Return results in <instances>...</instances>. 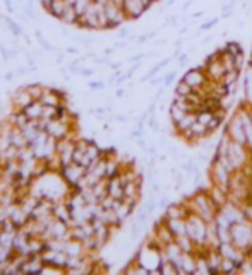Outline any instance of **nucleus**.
<instances>
[{
    "instance_id": "obj_18",
    "label": "nucleus",
    "mask_w": 252,
    "mask_h": 275,
    "mask_svg": "<svg viewBox=\"0 0 252 275\" xmlns=\"http://www.w3.org/2000/svg\"><path fill=\"white\" fill-rule=\"evenodd\" d=\"M29 121H31V119L24 114V110H17V112L12 115L11 124H12L14 127H19V129H23V127H24Z\"/></svg>"
},
{
    "instance_id": "obj_36",
    "label": "nucleus",
    "mask_w": 252,
    "mask_h": 275,
    "mask_svg": "<svg viewBox=\"0 0 252 275\" xmlns=\"http://www.w3.org/2000/svg\"><path fill=\"white\" fill-rule=\"evenodd\" d=\"M93 2H96V4H101V6H107V4H108V0H93Z\"/></svg>"
},
{
    "instance_id": "obj_15",
    "label": "nucleus",
    "mask_w": 252,
    "mask_h": 275,
    "mask_svg": "<svg viewBox=\"0 0 252 275\" xmlns=\"http://www.w3.org/2000/svg\"><path fill=\"white\" fill-rule=\"evenodd\" d=\"M43 109H45V105H43L39 100H34L33 104L24 109V114L28 115L29 119H41L43 117Z\"/></svg>"
},
{
    "instance_id": "obj_30",
    "label": "nucleus",
    "mask_w": 252,
    "mask_h": 275,
    "mask_svg": "<svg viewBox=\"0 0 252 275\" xmlns=\"http://www.w3.org/2000/svg\"><path fill=\"white\" fill-rule=\"evenodd\" d=\"M4 4H6V7H7V11H9V12H14V7H12V2H11V0H4Z\"/></svg>"
},
{
    "instance_id": "obj_5",
    "label": "nucleus",
    "mask_w": 252,
    "mask_h": 275,
    "mask_svg": "<svg viewBox=\"0 0 252 275\" xmlns=\"http://www.w3.org/2000/svg\"><path fill=\"white\" fill-rule=\"evenodd\" d=\"M105 12H107L108 28H117V26H120L123 21L129 19L127 14H125V11H123V7L113 4L112 0H108V4L105 6Z\"/></svg>"
},
{
    "instance_id": "obj_31",
    "label": "nucleus",
    "mask_w": 252,
    "mask_h": 275,
    "mask_svg": "<svg viewBox=\"0 0 252 275\" xmlns=\"http://www.w3.org/2000/svg\"><path fill=\"white\" fill-rule=\"evenodd\" d=\"M79 73H81L82 76H91V74H93V69H79Z\"/></svg>"
},
{
    "instance_id": "obj_34",
    "label": "nucleus",
    "mask_w": 252,
    "mask_h": 275,
    "mask_svg": "<svg viewBox=\"0 0 252 275\" xmlns=\"http://www.w3.org/2000/svg\"><path fill=\"white\" fill-rule=\"evenodd\" d=\"M245 215L249 217V219H252V207H247V208H245Z\"/></svg>"
},
{
    "instance_id": "obj_32",
    "label": "nucleus",
    "mask_w": 252,
    "mask_h": 275,
    "mask_svg": "<svg viewBox=\"0 0 252 275\" xmlns=\"http://www.w3.org/2000/svg\"><path fill=\"white\" fill-rule=\"evenodd\" d=\"M16 57H17V50H16V48L9 50V59H16Z\"/></svg>"
},
{
    "instance_id": "obj_28",
    "label": "nucleus",
    "mask_w": 252,
    "mask_h": 275,
    "mask_svg": "<svg viewBox=\"0 0 252 275\" xmlns=\"http://www.w3.org/2000/svg\"><path fill=\"white\" fill-rule=\"evenodd\" d=\"M247 96H249V100L252 101V79H250V73H249V76H247Z\"/></svg>"
},
{
    "instance_id": "obj_29",
    "label": "nucleus",
    "mask_w": 252,
    "mask_h": 275,
    "mask_svg": "<svg viewBox=\"0 0 252 275\" xmlns=\"http://www.w3.org/2000/svg\"><path fill=\"white\" fill-rule=\"evenodd\" d=\"M0 52H2L4 60H9V50L6 48V45H0Z\"/></svg>"
},
{
    "instance_id": "obj_35",
    "label": "nucleus",
    "mask_w": 252,
    "mask_h": 275,
    "mask_svg": "<svg viewBox=\"0 0 252 275\" xmlns=\"http://www.w3.org/2000/svg\"><path fill=\"white\" fill-rule=\"evenodd\" d=\"M175 78V74H168V76H166V79H165V81H166V84H170L172 83V79H174Z\"/></svg>"
},
{
    "instance_id": "obj_41",
    "label": "nucleus",
    "mask_w": 252,
    "mask_h": 275,
    "mask_svg": "<svg viewBox=\"0 0 252 275\" xmlns=\"http://www.w3.org/2000/svg\"><path fill=\"white\" fill-rule=\"evenodd\" d=\"M65 2H67L69 6H74V2H76V0H65Z\"/></svg>"
},
{
    "instance_id": "obj_10",
    "label": "nucleus",
    "mask_w": 252,
    "mask_h": 275,
    "mask_svg": "<svg viewBox=\"0 0 252 275\" xmlns=\"http://www.w3.org/2000/svg\"><path fill=\"white\" fill-rule=\"evenodd\" d=\"M123 188H125V184L120 179V176L108 179V196L115 199H123Z\"/></svg>"
},
{
    "instance_id": "obj_37",
    "label": "nucleus",
    "mask_w": 252,
    "mask_h": 275,
    "mask_svg": "<svg viewBox=\"0 0 252 275\" xmlns=\"http://www.w3.org/2000/svg\"><path fill=\"white\" fill-rule=\"evenodd\" d=\"M67 52H69V54H77V48H74V47H69V48H67Z\"/></svg>"
},
{
    "instance_id": "obj_26",
    "label": "nucleus",
    "mask_w": 252,
    "mask_h": 275,
    "mask_svg": "<svg viewBox=\"0 0 252 275\" xmlns=\"http://www.w3.org/2000/svg\"><path fill=\"white\" fill-rule=\"evenodd\" d=\"M36 38H38V43H39V45H41L43 48H45V50H54V48H55V47H52L45 38H43L41 31H36Z\"/></svg>"
},
{
    "instance_id": "obj_27",
    "label": "nucleus",
    "mask_w": 252,
    "mask_h": 275,
    "mask_svg": "<svg viewBox=\"0 0 252 275\" xmlns=\"http://www.w3.org/2000/svg\"><path fill=\"white\" fill-rule=\"evenodd\" d=\"M244 127H245V138L249 141V145L252 146V122L250 121H245L244 122Z\"/></svg>"
},
{
    "instance_id": "obj_17",
    "label": "nucleus",
    "mask_w": 252,
    "mask_h": 275,
    "mask_svg": "<svg viewBox=\"0 0 252 275\" xmlns=\"http://www.w3.org/2000/svg\"><path fill=\"white\" fill-rule=\"evenodd\" d=\"M60 21L65 24H77L79 23V14L76 12L74 6H67L64 11V14L60 16Z\"/></svg>"
},
{
    "instance_id": "obj_2",
    "label": "nucleus",
    "mask_w": 252,
    "mask_h": 275,
    "mask_svg": "<svg viewBox=\"0 0 252 275\" xmlns=\"http://www.w3.org/2000/svg\"><path fill=\"white\" fill-rule=\"evenodd\" d=\"M86 172H88V168L79 165V163H76V162H72V163H69V165L60 168L62 179H64V183L69 184L70 189H76V186L79 184V181L86 176Z\"/></svg>"
},
{
    "instance_id": "obj_16",
    "label": "nucleus",
    "mask_w": 252,
    "mask_h": 275,
    "mask_svg": "<svg viewBox=\"0 0 252 275\" xmlns=\"http://www.w3.org/2000/svg\"><path fill=\"white\" fill-rule=\"evenodd\" d=\"M67 6H69V4L65 2V0H52L47 11L50 12L54 17H57V19H60V16L64 14V11H65V7H67Z\"/></svg>"
},
{
    "instance_id": "obj_21",
    "label": "nucleus",
    "mask_w": 252,
    "mask_h": 275,
    "mask_svg": "<svg viewBox=\"0 0 252 275\" xmlns=\"http://www.w3.org/2000/svg\"><path fill=\"white\" fill-rule=\"evenodd\" d=\"M60 115V107H45L43 109V121H54V119H59Z\"/></svg>"
},
{
    "instance_id": "obj_20",
    "label": "nucleus",
    "mask_w": 252,
    "mask_h": 275,
    "mask_svg": "<svg viewBox=\"0 0 252 275\" xmlns=\"http://www.w3.org/2000/svg\"><path fill=\"white\" fill-rule=\"evenodd\" d=\"M26 90H28L31 93V96H33L34 100H39V96L43 95V91H45V86L39 83H31L26 86Z\"/></svg>"
},
{
    "instance_id": "obj_40",
    "label": "nucleus",
    "mask_w": 252,
    "mask_h": 275,
    "mask_svg": "<svg viewBox=\"0 0 252 275\" xmlns=\"http://www.w3.org/2000/svg\"><path fill=\"white\" fill-rule=\"evenodd\" d=\"M120 37H127V29H122V31H120Z\"/></svg>"
},
{
    "instance_id": "obj_38",
    "label": "nucleus",
    "mask_w": 252,
    "mask_h": 275,
    "mask_svg": "<svg viewBox=\"0 0 252 275\" xmlns=\"http://www.w3.org/2000/svg\"><path fill=\"white\" fill-rule=\"evenodd\" d=\"M90 86H91V88H103V84H100V83H91Z\"/></svg>"
},
{
    "instance_id": "obj_12",
    "label": "nucleus",
    "mask_w": 252,
    "mask_h": 275,
    "mask_svg": "<svg viewBox=\"0 0 252 275\" xmlns=\"http://www.w3.org/2000/svg\"><path fill=\"white\" fill-rule=\"evenodd\" d=\"M230 134H232V138L237 141V143H240V145L244 143V141L247 140V138H245V127H244V122H240L238 119H235L232 126H230Z\"/></svg>"
},
{
    "instance_id": "obj_1",
    "label": "nucleus",
    "mask_w": 252,
    "mask_h": 275,
    "mask_svg": "<svg viewBox=\"0 0 252 275\" xmlns=\"http://www.w3.org/2000/svg\"><path fill=\"white\" fill-rule=\"evenodd\" d=\"M77 24L81 26V28H88V29L108 28V19H107V12H105V6L91 2L90 7L84 11V14L79 17Z\"/></svg>"
},
{
    "instance_id": "obj_24",
    "label": "nucleus",
    "mask_w": 252,
    "mask_h": 275,
    "mask_svg": "<svg viewBox=\"0 0 252 275\" xmlns=\"http://www.w3.org/2000/svg\"><path fill=\"white\" fill-rule=\"evenodd\" d=\"M6 23H7V26H9V29H11L12 33H14V37H19V35L23 33V29H21L19 26H17L12 19H9V17H6Z\"/></svg>"
},
{
    "instance_id": "obj_3",
    "label": "nucleus",
    "mask_w": 252,
    "mask_h": 275,
    "mask_svg": "<svg viewBox=\"0 0 252 275\" xmlns=\"http://www.w3.org/2000/svg\"><path fill=\"white\" fill-rule=\"evenodd\" d=\"M230 236H232L233 243L237 245V248H247L252 245V229H247L244 225V222H237L232 225L230 229Z\"/></svg>"
},
{
    "instance_id": "obj_23",
    "label": "nucleus",
    "mask_w": 252,
    "mask_h": 275,
    "mask_svg": "<svg viewBox=\"0 0 252 275\" xmlns=\"http://www.w3.org/2000/svg\"><path fill=\"white\" fill-rule=\"evenodd\" d=\"M191 93H194V88H192V86H189V84L185 83V81L180 83V84H179V88H177V95L185 96V95H191Z\"/></svg>"
},
{
    "instance_id": "obj_4",
    "label": "nucleus",
    "mask_w": 252,
    "mask_h": 275,
    "mask_svg": "<svg viewBox=\"0 0 252 275\" xmlns=\"http://www.w3.org/2000/svg\"><path fill=\"white\" fill-rule=\"evenodd\" d=\"M70 131H72V126L60 119H54V121H47L45 124V132L48 136L55 138L57 141L59 140H64V138H69Z\"/></svg>"
},
{
    "instance_id": "obj_11",
    "label": "nucleus",
    "mask_w": 252,
    "mask_h": 275,
    "mask_svg": "<svg viewBox=\"0 0 252 275\" xmlns=\"http://www.w3.org/2000/svg\"><path fill=\"white\" fill-rule=\"evenodd\" d=\"M64 251L67 253V256H82L86 255V250H84L82 241H77V239H69L65 243Z\"/></svg>"
},
{
    "instance_id": "obj_25",
    "label": "nucleus",
    "mask_w": 252,
    "mask_h": 275,
    "mask_svg": "<svg viewBox=\"0 0 252 275\" xmlns=\"http://www.w3.org/2000/svg\"><path fill=\"white\" fill-rule=\"evenodd\" d=\"M227 52L230 55H233V57H238V55H242V50H240V47L237 45V43H228V47H227Z\"/></svg>"
},
{
    "instance_id": "obj_13",
    "label": "nucleus",
    "mask_w": 252,
    "mask_h": 275,
    "mask_svg": "<svg viewBox=\"0 0 252 275\" xmlns=\"http://www.w3.org/2000/svg\"><path fill=\"white\" fill-rule=\"evenodd\" d=\"M166 227L172 230V234L174 236H184V234H187V224H184L182 219H168L166 222Z\"/></svg>"
},
{
    "instance_id": "obj_8",
    "label": "nucleus",
    "mask_w": 252,
    "mask_h": 275,
    "mask_svg": "<svg viewBox=\"0 0 252 275\" xmlns=\"http://www.w3.org/2000/svg\"><path fill=\"white\" fill-rule=\"evenodd\" d=\"M34 101V98L31 96V93L26 90V86L23 88H17L14 91V95H12V104H14V107L17 110H24L28 105H31Z\"/></svg>"
},
{
    "instance_id": "obj_42",
    "label": "nucleus",
    "mask_w": 252,
    "mask_h": 275,
    "mask_svg": "<svg viewBox=\"0 0 252 275\" xmlns=\"http://www.w3.org/2000/svg\"><path fill=\"white\" fill-rule=\"evenodd\" d=\"M19 2H23V0H19Z\"/></svg>"
},
{
    "instance_id": "obj_33",
    "label": "nucleus",
    "mask_w": 252,
    "mask_h": 275,
    "mask_svg": "<svg viewBox=\"0 0 252 275\" xmlns=\"http://www.w3.org/2000/svg\"><path fill=\"white\" fill-rule=\"evenodd\" d=\"M50 2H52V0H39V4H41V6L45 7V9H48V6H50Z\"/></svg>"
},
{
    "instance_id": "obj_7",
    "label": "nucleus",
    "mask_w": 252,
    "mask_h": 275,
    "mask_svg": "<svg viewBox=\"0 0 252 275\" xmlns=\"http://www.w3.org/2000/svg\"><path fill=\"white\" fill-rule=\"evenodd\" d=\"M206 234H207V230H206L204 224H202L201 220L191 219L187 222V236L191 237L192 241L202 243V241H204V237H206Z\"/></svg>"
},
{
    "instance_id": "obj_22",
    "label": "nucleus",
    "mask_w": 252,
    "mask_h": 275,
    "mask_svg": "<svg viewBox=\"0 0 252 275\" xmlns=\"http://www.w3.org/2000/svg\"><path fill=\"white\" fill-rule=\"evenodd\" d=\"M91 2H93V0H76V2H74V9H76V12L79 14V17L84 14V11L90 7Z\"/></svg>"
},
{
    "instance_id": "obj_6",
    "label": "nucleus",
    "mask_w": 252,
    "mask_h": 275,
    "mask_svg": "<svg viewBox=\"0 0 252 275\" xmlns=\"http://www.w3.org/2000/svg\"><path fill=\"white\" fill-rule=\"evenodd\" d=\"M43 265H45V261H43L41 255H29V256H26L23 263L19 265L21 275H23V273H26V275H38V273H41Z\"/></svg>"
},
{
    "instance_id": "obj_9",
    "label": "nucleus",
    "mask_w": 252,
    "mask_h": 275,
    "mask_svg": "<svg viewBox=\"0 0 252 275\" xmlns=\"http://www.w3.org/2000/svg\"><path fill=\"white\" fill-rule=\"evenodd\" d=\"M146 7L148 6H146L143 0H123V11H125V14L129 19L139 17L146 11Z\"/></svg>"
},
{
    "instance_id": "obj_39",
    "label": "nucleus",
    "mask_w": 252,
    "mask_h": 275,
    "mask_svg": "<svg viewBox=\"0 0 252 275\" xmlns=\"http://www.w3.org/2000/svg\"><path fill=\"white\" fill-rule=\"evenodd\" d=\"M12 76H14V74H12V73H7V74H6V76H4V78H6V81H11V79H12Z\"/></svg>"
},
{
    "instance_id": "obj_14",
    "label": "nucleus",
    "mask_w": 252,
    "mask_h": 275,
    "mask_svg": "<svg viewBox=\"0 0 252 275\" xmlns=\"http://www.w3.org/2000/svg\"><path fill=\"white\" fill-rule=\"evenodd\" d=\"M184 81L187 83L189 86H192L194 90H196V88H201L202 84L206 83V79H204V76H202L201 73H199V71H189V73L184 76Z\"/></svg>"
},
{
    "instance_id": "obj_19",
    "label": "nucleus",
    "mask_w": 252,
    "mask_h": 275,
    "mask_svg": "<svg viewBox=\"0 0 252 275\" xmlns=\"http://www.w3.org/2000/svg\"><path fill=\"white\" fill-rule=\"evenodd\" d=\"M120 176V165L118 162H115L113 158L107 157V179H112V177Z\"/></svg>"
}]
</instances>
